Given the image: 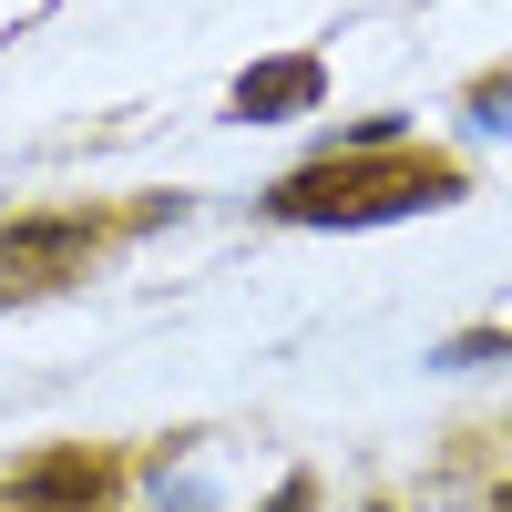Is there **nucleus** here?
<instances>
[{
	"instance_id": "nucleus-4",
	"label": "nucleus",
	"mask_w": 512,
	"mask_h": 512,
	"mask_svg": "<svg viewBox=\"0 0 512 512\" xmlns=\"http://www.w3.org/2000/svg\"><path fill=\"white\" fill-rule=\"evenodd\" d=\"M318 82H328V72H318L308 52H297V62H256V72L236 82V113H246V123H277V113H308V103H318Z\"/></svg>"
},
{
	"instance_id": "nucleus-2",
	"label": "nucleus",
	"mask_w": 512,
	"mask_h": 512,
	"mask_svg": "<svg viewBox=\"0 0 512 512\" xmlns=\"http://www.w3.org/2000/svg\"><path fill=\"white\" fill-rule=\"evenodd\" d=\"M93 256V216H21L0 226V287H62Z\"/></svg>"
},
{
	"instance_id": "nucleus-5",
	"label": "nucleus",
	"mask_w": 512,
	"mask_h": 512,
	"mask_svg": "<svg viewBox=\"0 0 512 512\" xmlns=\"http://www.w3.org/2000/svg\"><path fill=\"white\" fill-rule=\"evenodd\" d=\"M472 123H492V134H512V82H482V103H472Z\"/></svg>"
},
{
	"instance_id": "nucleus-1",
	"label": "nucleus",
	"mask_w": 512,
	"mask_h": 512,
	"mask_svg": "<svg viewBox=\"0 0 512 512\" xmlns=\"http://www.w3.org/2000/svg\"><path fill=\"white\" fill-rule=\"evenodd\" d=\"M461 195V175L451 164H308V175H287L277 185V216H297V226H369V216H410V205H451Z\"/></svg>"
},
{
	"instance_id": "nucleus-3",
	"label": "nucleus",
	"mask_w": 512,
	"mask_h": 512,
	"mask_svg": "<svg viewBox=\"0 0 512 512\" xmlns=\"http://www.w3.org/2000/svg\"><path fill=\"white\" fill-rule=\"evenodd\" d=\"M103 482H113V472H103L93 451H62V461H31V472H11V502H21V512H93Z\"/></svg>"
}]
</instances>
